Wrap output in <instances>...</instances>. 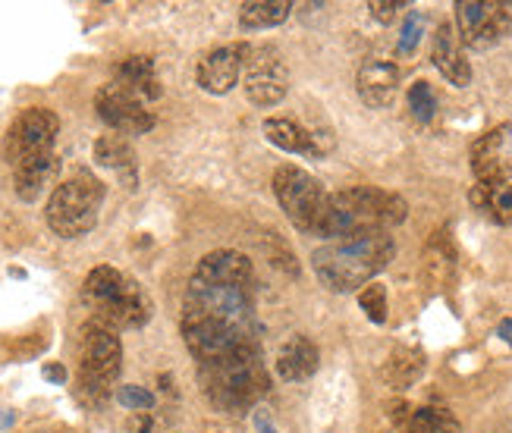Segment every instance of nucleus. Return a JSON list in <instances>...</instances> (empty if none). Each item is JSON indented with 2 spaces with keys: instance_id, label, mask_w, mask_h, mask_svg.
<instances>
[{
  "instance_id": "nucleus-1",
  "label": "nucleus",
  "mask_w": 512,
  "mask_h": 433,
  "mask_svg": "<svg viewBox=\"0 0 512 433\" xmlns=\"http://www.w3.org/2000/svg\"><path fill=\"white\" fill-rule=\"evenodd\" d=\"M261 321L255 308L252 261L217 248L192 270L183 295V339L198 368L258 349Z\"/></svg>"
},
{
  "instance_id": "nucleus-2",
  "label": "nucleus",
  "mask_w": 512,
  "mask_h": 433,
  "mask_svg": "<svg viewBox=\"0 0 512 433\" xmlns=\"http://www.w3.org/2000/svg\"><path fill=\"white\" fill-rule=\"evenodd\" d=\"M396 255L390 233H362L349 239H333L311 255L318 280L333 292L365 289Z\"/></svg>"
},
{
  "instance_id": "nucleus-3",
  "label": "nucleus",
  "mask_w": 512,
  "mask_h": 433,
  "mask_svg": "<svg viewBox=\"0 0 512 433\" xmlns=\"http://www.w3.org/2000/svg\"><path fill=\"white\" fill-rule=\"evenodd\" d=\"M409 214V204L384 189L374 186H355L333 192L327 201L324 220L315 236H324L327 242L333 239H349L362 233H390Z\"/></svg>"
},
{
  "instance_id": "nucleus-4",
  "label": "nucleus",
  "mask_w": 512,
  "mask_h": 433,
  "mask_svg": "<svg viewBox=\"0 0 512 433\" xmlns=\"http://www.w3.org/2000/svg\"><path fill=\"white\" fill-rule=\"evenodd\" d=\"M82 302L92 311V321L110 330H139L151 321V299L126 273L117 267H95L82 283Z\"/></svg>"
},
{
  "instance_id": "nucleus-5",
  "label": "nucleus",
  "mask_w": 512,
  "mask_h": 433,
  "mask_svg": "<svg viewBox=\"0 0 512 433\" xmlns=\"http://www.w3.org/2000/svg\"><path fill=\"white\" fill-rule=\"evenodd\" d=\"M198 374H202V386L211 405L233 415L246 412L271 390V380H267V371L261 364V349H249L227 361L208 364V368H198Z\"/></svg>"
},
{
  "instance_id": "nucleus-6",
  "label": "nucleus",
  "mask_w": 512,
  "mask_h": 433,
  "mask_svg": "<svg viewBox=\"0 0 512 433\" xmlns=\"http://www.w3.org/2000/svg\"><path fill=\"white\" fill-rule=\"evenodd\" d=\"M104 204V182L92 173H76L51 192L44 220L60 239H79L95 230Z\"/></svg>"
},
{
  "instance_id": "nucleus-7",
  "label": "nucleus",
  "mask_w": 512,
  "mask_h": 433,
  "mask_svg": "<svg viewBox=\"0 0 512 433\" xmlns=\"http://www.w3.org/2000/svg\"><path fill=\"white\" fill-rule=\"evenodd\" d=\"M123 368V343L117 330L88 321L79 333V393L85 402L104 405L110 399V383Z\"/></svg>"
},
{
  "instance_id": "nucleus-8",
  "label": "nucleus",
  "mask_w": 512,
  "mask_h": 433,
  "mask_svg": "<svg viewBox=\"0 0 512 433\" xmlns=\"http://www.w3.org/2000/svg\"><path fill=\"white\" fill-rule=\"evenodd\" d=\"M274 195L280 201V208L286 211V217L293 220L296 230L318 233L330 195L315 176L302 167L286 164L274 173Z\"/></svg>"
},
{
  "instance_id": "nucleus-9",
  "label": "nucleus",
  "mask_w": 512,
  "mask_h": 433,
  "mask_svg": "<svg viewBox=\"0 0 512 433\" xmlns=\"http://www.w3.org/2000/svg\"><path fill=\"white\" fill-rule=\"evenodd\" d=\"M57 132H60V120H57L54 110H48V107L22 110L13 120V126L7 132V142H4L7 164L16 170L29 161H38V157L54 154Z\"/></svg>"
},
{
  "instance_id": "nucleus-10",
  "label": "nucleus",
  "mask_w": 512,
  "mask_h": 433,
  "mask_svg": "<svg viewBox=\"0 0 512 433\" xmlns=\"http://www.w3.org/2000/svg\"><path fill=\"white\" fill-rule=\"evenodd\" d=\"M456 26L462 44L475 51L494 48L512 32V4L500 0H459L456 4Z\"/></svg>"
},
{
  "instance_id": "nucleus-11",
  "label": "nucleus",
  "mask_w": 512,
  "mask_h": 433,
  "mask_svg": "<svg viewBox=\"0 0 512 433\" xmlns=\"http://www.w3.org/2000/svg\"><path fill=\"white\" fill-rule=\"evenodd\" d=\"M242 70H246V95L258 107H277L289 91V70L274 48H252L246 44V57H242Z\"/></svg>"
},
{
  "instance_id": "nucleus-12",
  "label": "nucleus",
  "mask_w": 512,
  "mask_h": 433,
  "mask_svg": "<svg viewBox=\"0 0 512 433\" xmlns=\"http://www.w3.org/2000/svg\"><path fill=\"white\" fill-rule=\"evenodd\" d=\"M95 110L117 135H145L154 129V113L148 110V104L126 95L114 82H107L95 95Z\"/></svg>"
},
{
  "instance_id": "nucleus-13",
  "label": "nucleus",
  "mask_w": 512,
  "mask_h": 433,
  "mask_svg": "<svg viewBox=\"0 0 512 433\" xmlns=\"http://www.w3.org/2000/svg\"><path fill=\"white\" fill-rule=\"evenodd\" d=\"M472 170L481 186H509L512 179V129L500 126L472 145Z\"/></svg>"
},
{
  "instance_id": "nucleus-14",
  "label": "nucleus",
  "mask_w": 512,
  "mask_h": 433,
  "mask_svg": "<svg viewBox=\"0 0 512 433\" xmlns=\"http://www.w3.org/2000/svg\"><path fill=\"white\" fill-rule=\"evenodd\" d=\"M264 135L267 142L277 145L280 151L289 154H305V157H324L333 148V135L330 132H315L311 126H302L289 117H271L264 120Z\"/></svg>"
},
{
  "instance_id": "nucleus-15",
  "label": "nucleus",
  "mask_w": 512,
  "mask_h": 433,
  "mask_svg": "<svg viewBox=\"0 0 512 433\" xmlns=\"http://www.w3.org/2000/svg\"><path fill=\"white\" fill-rule=\"evenodd\" d=\"M242 57H246V44H224V48H214L211 54H205L195 70L202 91H208V95H227V91H233L242 73Z\"/></svg>"
},
{
  "instance_id": "nucleus-16",
  "label": "nucleus",
  "mask_w": 512,
  "mask_h": 433,
  "mask_svg": "<svg viewBox=\"0 0 512 433\" xmlns=\"http://www.w3.org/2000/svg\"><path fill=\"white\" fill-rule=\"evenodd\" d=\"M355 88H359V98L374 107V110H384L396 101V91H399V70L393 60L384 57H368L359 66V79H355Z\"/></svg>"
},
{
  "instance_id": "nucleus-17",
  "label": "nucleus",
  "mask_w": 512,
  "mask_h": 433,
  "mask_svg": "<svg viewBox=\"0 0 512 433\" xmlns=\"http://www.w3.org/2000/svg\"><path fill=\"white\" fill-rule=\"evenodd\" d=\"M431 60L440 70V76L447 79L450 85L456 88H465L472 82V63L462 51V38L459 32L450 26V22H443V26L434 32V44H431Z\"/></svg>"
},
{
  "instance_id": "nucleus-18",
  "label": "nucleus",
  "mask_w": 512,
  "mask_h": 433,
  "mask_svg": "<svg viewBox=\"0 0 512 433\" xmlns=\"http://www.w3.org/2000/svg\"><path fill=\"white\" fill-rule=\"evenodd\" d=\"M321 364L318 346L308 336H289L277 352V374L286 383H302L311 380Z\"/></svg>"
},
{
  "instance_id": "nucleus-19",
  "label": "nucleus",
  "mask_w": 512,
  "mask_h": 433,
  "mask_svg": "<svg viewBox=\"0 0 512 433\" xmlns=\"http://www.w3.org/2000/svg\"><path fill=\"white\" fill-rule=\"evenodd\" d=\"M114 85L123 88L126 95L139 98L142 104L161 98V85L158 76H154V63L148 57H126L123 63H117Z\"/></svg>"
},
{
  "instance_id": "nucleus-20",
  "label": "nucleus",
  "mask_w": 512,
  "mask_h": 433,
  "mask_svg": "<svg viewBox=\"0 0 512 433\" xmlns=\"http://www.w3.org/2000/svg\"><path fill=\"white\" fill-rule=\"evenodd\" d=\"M60 173V161L57 154H48V157H38V161H29L13 170V189L22 201L35 204L44 192L54 186V179Z\"/></svg>"
},
{
  "instance_id": "nucleus-21",
  "label": "nucleus",
  "mask_w": 512,
  "mask_h": 433,
  "mask_svg": "<svg viewBox=\"0 0 512 433\" xmlns=\"http://www.w3.org/2000/svg\"><path fill=\"white\" fill-rule=\"evenodd\" d=\"M95 161L107 170H114L123 182L126 189H136V151H132V145L126 142V135H101V139L95 142Z\"/></svg>"
},
{
  "instance_id": "nucleus-22",
  "label": "nucleus",
  "mask_w": 512,
  "mask_h": 433,
  "mask_svg": "<svg viewBox=\"0 0 512 433\" xmlns=\"http://www.w3.org/2000/svg\"><path fill=\"white\" fill-rule=\"evenodd\" d=\"M289 10H293L289 0H249V4L239 7V26L246 32L274 29L280 22H286Z\"/></svg>"
},
{
  "instance_id": "nucleus-23",
  "label": "nucleus",
  "mask_w": 512,
  "mask_h": 433,
  "mask_svg": "<svg viewBox=\"0 0 512 433\" xmlns=\"http://www.w3.org/2000/svg\"><path fill=\"white\" fill-rule=\"evenodd\" d=\"M478 211H487L497 223L512 226V186H478L469 192Z\"/></svg>"
},
{
  "instance_id": "nucleus-24",
  "label": "nucleus",
  "mask_w": 512,
  "mask_h": 433,
  "mask_svg": "<svg viewBox=\"0 0 512 433\" xmlns=\"http://www.w3.org/2000/svg\"><path fill=\"white\" fill-rule=\"evenodd\" d=\"M421 371H425V358H421V352L415 349H396L387 361L384 368V377L387 383L393 386H409L421 377Z\"/></svg>"
},
{
  "instance_id": "nucleus-25",
  "label": "nucleus",
  "mask_w": 512,
  "mask_h": 433,
  "mask_svg": "<svg viewBox=\"0 0 512 433\" xmlns=\"http://www.w3.org/2000/svg\"><path fill=\"white\" fill-rule=\"evenodd\" d=\"M406 433H459V421L447 408H415L406 421Z\"/></svg>"
},
{
  "instance_id": "nucleus-26",
  "label": "nucleus",
  "mask_w": 512,
  "mask_h": 433,
  "mask_svg": "<svg viewBox=\"0 0 512 433\" xmlns=\"http://www.w3.org/2000/svg\"><path fill=\"white\" fill-rule=\"evenodd\" d=\"M447 233H437V239L428 245V255H425V270L431 273V277L437 280V283H443L450 277V270H453V264H456V255H453V248H450V242L443 239Z\"/></svg>"
},
{
  "instance_id": "nucleus-27",
  "label": "nucleus",
  "mask_w": 512,
  "mask_h": 433,
  "mask_svg": "<svg viewBox=\"0 0 512 433\" xmlns=\"http://www.w3.org/2000/svg\"><path fill=\"white\" fill-rule=\"evenodd\" d=\"M409 107H412L418 123H431L434 113H437V95H434V88L428 82H415L409 88Z\"/></svg>"
},
{
  "instance_id": "nucleus-28",
  "label": "nucleus",
  "mask_w": 512,
  "mask_h": 433,
  "mask_svg": "<svg viewBox=\"0 0 512 433\" xmlns=\"http://www.w3.org/2000/svg\"><path fill=\"white\" fill-rule=\"evenodd\" d=\"M359 305L368 314L371 324H384L387 321V289L381 283H368L359 292Z\"/></svg>"
},
{
  "instance_id": "nucleus-29",
  "label": "nucleus",
  "mask_w": 512,
  "mask_h": 433,
  "mask_svg": "<svg viewBox=\"0 0 512 433\" xmlns=\"http://www.w3.org/2000/svg\"><path fill=\"white\" fill-rule=\"evenodd\" d=\"M421 35H425V16H421L418 10H412L403 22V35H399V44H396L399 57H412Z\"/></svg>"
},
{
  "instance_id": "nucleus-30",
  "label": "nucleus",
  "mask_w": 512,
  "mask_h": 433,
  "mask_svg": "<svg viewBox=\"0 0 512 433\" xmlns=\"http://www.w3.org/2000/svg\"><path fill=\"white\" fill-rule=\"evenodd\" d=\"M117 402L132 408V412H151V408H154V393L145 390V386H120Z\"/></svg>"
},
{
  "instance_id": "nucleus-31",
  "label": "nucleus",
  "mask_w": 512,
  "mask_h": 433,
  "mask_svg": "<svg viewBox=\"0 0 512 433\" xmlns=\"http://www.w3.org/2000/svg\"><path fill=\"white\" fill-rule=\"evenodd\" d=\"M126 430L129 433H170L167 421L154 412H136L129 421H126Z\"/></svg>"
},
{
  "instance_id": "nucleus-32",
  "label": "nucleus",
  "mask_w": 512,
  "mask_h": 433,
  "mask_svg": "<svg viewBox=\"0 0 512 433\" xmlns=\"http://www.w3.org/2000/svg\"><path fill=\"white\" fill-rule=\"evenodd\" d=\"M406 7V0H374L371 4V16L381 19V22H393L396 13Z\"/></svg>"
},
{
  "instance_id": "nucleus-33",
  "label": "nucleus",
  "mask_w": 512,
  "mask_h": 433,
  "mask_svg": "<svg viewBox=\"0 0 512 433\" xmlns=\"http://www.w3.org/2000/svg\"><path fill=\"white\" fill-rule=\"evenodd\" d=\"M44 377H48L51 383H63L66 380V368H63V364H48V368H44Z\"/></svg>"
},
{
  "instance_id": "nucleus-34",
  "label": "nucleus",
  "mask_w": 512,
  "mask_h": 433,
  "mask_svg": "<svg viewBox=\"0 0 512 433\" xmlns=\"http://www.w3.org/2000/svg\"><path fill=\"white\" fill-rule=\"evenodd\" d=\"M500 336L506 339V343H512V321H503L500 324Z\"/></svg>"
},
{
  "instance_id": "nucleus-35",
  "label": "nucleus",
  "mask_w": 512,
  "mask_h": 433,
  "mask_svg": "<svg viewBox=\"0 0 512 433\" xmlns=\"http://www.w3.org/2000/svg\"><path fill=\"white\" fill-rule=\"evenodd\" d=\"M7 424H13V412H10V415H7V412L0 415V427H7Z\"/></svg>"
},
{
  "instance_id": "nucleus-36",
  "label": "nucleus",
  "mask_w": 512,
  "mask_h": 433,
  "mask_svg": "<svg viewBox=\"0 0 512 433\" xmlns=\"http://www.w3.org/2000/svg\"><path fill=\"white\" fill-rule=\"evenodd\" d=\"M261 433H277V430H274V427H264V424H261Z\"/></svg>"
}]
</instances>
